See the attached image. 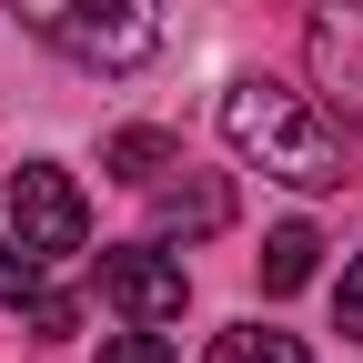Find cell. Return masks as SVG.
Segmentation results:
<instances>
[{"mask_svg":"<svg viewBox=\"0 0 363 363\" xmlns=\"http://www.w3.org/2000/svg\"><path fill=\"white\" fill-rule=\"evenodd\" d=\"M222 142L242 162H262L293 192H343V131L323 121V101H303L283 81H233L222 91Z\"/></svg>","mask_w":363,"mask_h":363,"instance_id":"1","label":"cell"},{"mask_svg":"<svg viewBox=\"0 0 363 363\" xmlns=\"http://www.w3.org/2000/svg\"><path fill=\"white\" fill-rule=\"evenodd\" d=\"M11 11L81 71H142L162 51V0H11Z\"/></svg>","mask_w":363,"mask_h":363,"instance_id":"2","label":"cell"},{"mask_svg":"<svg viewBox=\"0 0 363 363\" xmlns=\"http://www.w3.org/2000/svg\"><path fill=\"white\" fill-rule=\"evenodd\" d=\"M81 233H91L81 182H71L61 162H21V172H11V242L51 262V252H81Z\"/></svg>","mask_w":363,"mask_h":363,"instance_id":"3","label":"cell"},{"mask_svg":"<svg viewBox=\"0 0 363 363\" xmlns=\"http://www.w3.org/2000/svg\"><path fill=\"white\" fill-rule=\"evenodd\" d=\"M303 61H313V91L343 131H363V0H313L303 21Z\"/></svg>","mask_w":363,"mask_h":363,"instance_id":"4","label":"cell"},{"mask_svg":"<svg viewBox=\"0 0 363 363\" xmlns=\"http://www.w3.org/2000/svg\"><path fill=\"white\" fill-rule=\"evenodd\" d=\"M101 303L121 313V323H182L192 272H182L172 242H121V252H101Z\"/></svg>","mask_w":363,"mask_h":363,"instance_id":"5","label":"cell"},{"mask_svg":"<svg viewBox=\"0 0 363 363\" xmlns=\"http://www.w3.org/2000/svg\"><path fill=\"white\" fill-rule=\"evenodd\" d=\"M222 222H233V182H222V172H192V162H182V182L172 172L152 182V233L162 242H202V233H222Z\"/></svg>","mask_w":363,"mask_h":363,"instance_id":"6","label":"cell"},{"mask_svg":"<svg viewBox=\"0 0 363 363\" xmlns=\"http://www.w3.org/2000/svg\"><path fill=\"white\" fill-rule=\"evenodd\" d=\"M101 172L131 182V192H152L162 172H182V142H172V131H152V121H131V131H111V142H101Z\"/></svg>","mask_w":363,"mask_h":363,"instance_id":"7","label":"cell"},{"mask_svg":"<svg viewBox=\"0 0 363 363\" xmlns=\"http://www.w3.org/2000/svg\"><path fill=\"white\" fill-rule=\"evenodd\" d=\"M313 262H323V233L313 222H272L262 233V293H303Z\"/></svg>","mask_w":363,"mask_h":363,"instance_id":"8","label":"cell"},{"mask_svg":"<svg viewBox=\"0 0 363 363\" xmlns=\"http://www.w3.org/2000/svg\"><path fill=\"white\" fill-rule=\"evenodd\" d=\"M202 363H313L293 333H262V323H233V333H212V353Z\"/></svg>","mask_w":363,"mask_h":363,"instance_id":"9","label":"cell"},{"mask_svg":"<svg viewBox=\"0 0 363 363\" xmlns=\"http://www.w3.org/2000/svg\"><path fill=\"white\" fill-rule=\"evenodd\" d=\"M40 293H51V283H40V252H0V303H11V313H30Z\"/></svg>","mask_w":363,"mask_h":363,"instance_id":"10","label":"cell"},{"mask_svg":"<svg viewBox=\"0 0 363 363\" xmlns=\"http://www.w3.org/2000/svg\"><path fill=\"white\" fill-rule=\"evenodd\" d=\"M101 363H172V343H162V323H121L101 343Z\"/></svg>","mask_w":363,"mask_h":363,"instance_id":"11","label":"cell"},{"mask_svg":"<svg viewBox=\"0 0 363 363\" xmlns=\"http://www.w3.org/2000/svg\"><path fill=\"white\" fill-rule=\"evenodd\" d=\"M71 323H81V303H71V293H40V303H30V333H40V343H61Z\"/></svg>","mask_w":363,"mask_h":363,"instance_id":"12","label":"cell"},{"mask_svg":"<svg viewBox=\"0 0 363 363\" xmlns=\"http://www.w3.org/2000/svg\"><path fill=\"white\" fill-rule=\"evenodd\" d=\"M343 333H363V262L343 272Z\"/></svg>","mask_w":363,"mask_h":363,"instance_id":"13","label":"cell"},{"mask_svg":"<svg viewBox=\"0 0 363 363\" xmlns=\"http://www.w3.org/2000/svg\"><path fill=\"white\" fill-rule=\"evenodd\" d=\"M0 252H11V242H0Z\"/></svg>","mask_w":363,"mask_h":363,"instance_id":"14","label":"cell"}]
</instances>
